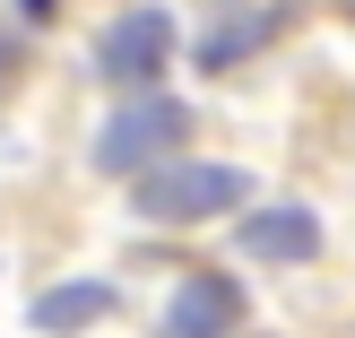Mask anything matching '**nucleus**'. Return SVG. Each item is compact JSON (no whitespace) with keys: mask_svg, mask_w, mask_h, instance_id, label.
Listing matches in <instances>:
<instances>
[{"mask_svg":"<svg viewBox=\"0 0 355 338\" xmlns=\"http://www.w3.org/2000/svg\"><path fill=\"white\" fill-rule=\"evenodd\" d=\"M243 252H252V260H312V252H321V217L295 208V200L243 208Z\"/></svg>","mask_w":355,"mask_h":338,"instance_id":"nucleus-5","label":"nucleus"},{"mask_svg":"<svg viewBox=\"0 0 355 338\" xmlns=\"http://www.w3.org/2000/svg\"><path fill=\"white\" fill-rule=\"evenodd\" d=\"M113 312H121V287H104V278H69V287L35 295V330L44 338H78V330L113 321Z\"/></svg>","mask_w":355,"mask_h":338,"instance_id":"nucleus-6","label":"nucleus"},{"mask_svg":"<svg viewBox=\"0 0 355 338\" xmlns=\"http://www.w3.org/2000/svg\"><path fill=\"white\" fill-rule=\"evenodd\" d=\"M286 26V9H234V17H217V35L200 44V69H234L243 52H260V35H277Z\"/></svg>","mask_w":355,"mask_h":338,"instance_id":"nucleus-7","label":"nucleus"},{"mask_svg":"<svg viewBox=\"0 0 355 338\" xmlns=\"http://www.w3.org/2000/svg\"><path fill=\"white\" fill-rule=\"evenodd\" d=\"M234 321H243V287L225 269H191L182 287H173L156 338H234Z\"/></svg>","mask_w":355,"mask_h":338,"instance_id":"nucleus-4","label":"nucleus"},{"mask_svg":"<svg viewBox=\"0 0 355 338\" xmlns=\"http://www.w3.org/2000/svg\"><path fill=\"white\" fill-rule=\"evenodd\" d=\"M139 217H156V226H208V217H225V208H243L252 200V174L243 165H156V174H139Z\"/></svg>","mask_w":355,"mask_h":338,"instance_id":"nucleus-1","label":"nucleus"},{"mask_svg":"<svg viewBox=\"0 0 355 338\" xmlns=\"http://www.w3.org/2000/svg\"><path fill=\"white\" fill-rule=\"evenodd\" d=\"M182 130H191V113H182V104H165V96L121 104V113L96 130V165H104V174H156L173 148H182Z\"/></svg>","mask_w":355,"mask_h":338,"instance_id":"nucleus-2","label":"nucleus"},{"mask_svg":"<svg viewBox=\"0 0 355 338\" xmlns=\"http://www.w3.org/2000/svg\"><path fill=\"white\" fill-rule=\"evenodd\" d=\"M173 44H182L173 9H121L113 26L96 35V69H104L113 87H139V78H156V69L173 61Z\"/></svg>","mask_w":355,"mask_h":338,"instance_id":"nucleus-3","label":"nucleus"}]
</instances>
